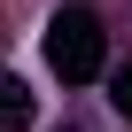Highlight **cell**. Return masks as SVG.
<instances>
[{
	"label": "cell",
	"instance_id": "obj_2",
	"mask_svg": "<svg viewBox=\"0 0 132 132\" xmlns=\"http://www.w3.org/2000/svg\"><path fill=\"white\" fill-rule=\"evenodd\" d=\"M0 132H31V86L0 78Z\"/></svg>",
	"mask_w": 132,
	"mask_h": 132
},
{
	"label": "cell",
	"instance_id": "obj_1",
	"mask_svg": "<svg viewBox=\"0 0 132 132\" xmlns=\"http://www.w3.org/2000/svg\"><path fill=\"white\" fill-rule=\"evenodd\" d=\"M47 62H54L62 86H93L101 62H109L101 16H93V8H54V23H47Z\"/></svg>",
	"mask_w": 132,
	"mask_h": 132
},
{
	"label": "cell",
	"instance_id": "obj_4",
	"mask_svg": "<svg viewBox=\"0 0 132 132\" xmlns=\"http://www.w3.org/2000/svg\"><path fill=\"white\" fill-rule=\"evenodd\" d=\"M62 132H78V124H62Z\"/></svg>",
	"mask_w": 132,
	"mask_h": 132
},
{
	"label": "cell",
	"instance_id": "obj_3",
	"mask_svg": "<svg viewBox=\"0 0 132 132\" xmlns=\"http://www.w3.org/2000/svg\"><path fill=\"white\" fill-rule=\"evenodd\" d=\"M109 101H117V109H124V117H132V62H124V70H117V78H109Z\"/></svg>",
	"mask_w": 132,
	"mask_h": 132
}]
</instances>
